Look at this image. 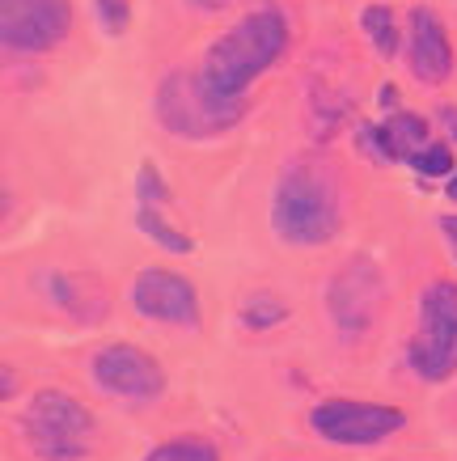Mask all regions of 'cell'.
I'll use <instances>...</instances> for the list:
<instances>
[{"label":"cell","mask_w":457,"mask_h":461,"mask_svg":"<svg viewBox=\"0 0 457 461\" xmlns=\"http://www.w3.org/2000/svg\"><path fill=\"white\" fill-rule=\"evenodd\" d=\"M94 9H97V22H102V30L106 34H123L127 30V0H94Z\"/></svg>","instance_id":"20"},{"label":"cell","mask_w":457,"mask_h":461,"mask_svg":"<svg viewBox=\"0 0 457 461\" xmlns=\"http://www.w3.org/2000/svg\"><path fill=\"white\" fill-rule=\"evenodd\" d=\"M69 0H0V39L9 56H39L69 39Z\"/></svg>","instance_id":"7"},{"label":"cell","mask_w":457,"mask_h":461,"mask_svg":"<svg viewBox=\"0 0 457 461\" xmlns=\"http://www.w3.org/2000/svg\"><path fill=\"white\" fill-rule=\"evenodd\" d=\"M377 98H381V106H394V98H398V89H394V85H386V89H381Z\"/></svg>","instance_id":"22"},{"label":"cell","mask_w":457,"mask_h":461,"mask_svg":"<svg viewBox=\"0 0 457 461\" xmlns=\"http://www.w3.org/2000/svg\"><path fill=\"white\" fill-rule=\"evenodd\" d=\"M381 293H386V284L377 276V267L369 258H356V263H347L339 276L331 280V318L339 326V335L356 339L364 335L377 318V305H381Z\"/></svg>","instance_id":"9"},{"label":"cell","mask_w":457,"mask_h":461,"mask_svg":"<svg viewBox=\"0 0 457 461\" xmlns=\"http://www.w3.org/2000/svg\"><path fill=\"white\" fill-rule=\"evenodd\" d=\"M132 305L136 313L166 326H199V296L195 284L166 271V267H144L132 284Z\"/></svg>","instance_id":"10"},{"label":"cell","mask_w":457,"mask_h":461,"mask_svg":"<svg viewBox=\"0 0 457 461\" xmlns=\"http://www.w3.org/2000/svg\"><path fill=\"white\" fill-rule=\"evenodd\" d=\"M242 114H246V102L212 94L199 68H174L157 85V119L169 136H182V140L224 136L233 123H242Z\"/></svg>","instance_id":"3"},{"label":"cell","mask_w":457,"mask_h":461,"mask_svg":"<svg viewBox=\"0 0 457 461\" xmlns=\"http://www.w3.org/2000/svg\"><path fill=\"white\" fill-rule=\"evenodd\" d=\"M136 224H140V233H149L161 250H169V254H191V238L182 233V229H174V224L161 216V208H144L140 203V212H136Z\"/></svg>","instance_id":"15"},{"label":"cell","mask_w":457,"mask_h":461,"mask_svg":"<svg viewBox=\"0 0 457 461\" xmlns=\"http://www.w3.org/2000/svg\"><path fill=\"white\" fill-rule=\"evenodd\" d=\"M361 30L369 34L377 56H394L398 51V22H394V9L389 5H369L361 14Z\"/></svg>","instance_id":"14"},{"label":"cell","mask_w":457,"mask_h":461,"mask_svg":"<svg viewBox=\"0 0 457 461\" xmlns=\"http://www.w3.org/2000/svg\"><path fill=\"white\" fill-rule=\"evenodd\" d=\"M89 373H94L97 390L111 393V398H123V402H152L166 390V373L161 364L152 360L149 351L132 348V343H106V348L94 351L89 360Z\"/></svg>","instance_id":"8"},{"label":"cell","mask_w":457,"mask_h":461,"mask_svg":"<svg viewBox=\"0 0 457 461\" xmlns=\"http://www.w3.org/2000/svg\"><path fill=\"white\" fill-rule=\"evenodd\" d=\"M411 169L424 174V178H449L453 174V149L449 144H424L416 157H411Z\"/></svg>","instance_id":"17"},{"label":"cell","mask_w":457,"mask_h":461,"mask_svg":"<svg viewBox=\"0 0 457 461\" xmlns=\"http://www.w3.org/2000/svg\"><path fill=\"white\" fill-rule=\"evenodd\" d=\"M444 191H449V199H453V203H457V169H453V174H449V186H444Z\"/></svg>","instance_id":"24"},{"label":"cell","mask_w":457,"mask_h":461,"mask_svg":"<svg viewBox=\"0 0 457 461\" xmlns=\"http://www.w3.org/2000/svg\"><path fill=\"white\" fill-rule=\"evenodd\" d=\"M284 51H288V22H284V14L254 9V14L237 17L233 26L204 51L199 77H204L212 94L242 98Z\"/></svg>","instance_id":"1"},{"label":"cell","mask_w":457,"mask_h":461,"mask_svg":"<svg viewBox=\"0 0 457 461\" xmlns=\"http://www.w3.org/2000/svg\"><path fill=\"white\" fill-rule=\"evenodd\" d=\"M42 293L51 296V305H59L64 313H72V318H81V321L102 318V296H89V284L72 280L69 271H47Z\"/></svg>","instance_id":"13"},{"label":"cell","mask_w":457,"mask_h":461,"mask_svg":"<svg viewBox=\"0 0 457 461\" xmlns=\"http://www.w3.org/2000/svg\"><path fill=\"white\" fill-rule=\"evenodd\" d=\"M22 440L39 461H85L94 453L97 423L72 393L42 390L22 415Z\"/></svg>","instance_id":"4"},{"label":"cell","mask_w":457,"mask_h":461,"mask_svg":"<svg viewBox=\"0 0 457 461\" xmlns=\"http://www.w3.org/2000/svg\"><path fill=\"white\" fill-rule=\"evenodd\" d=\"M364 136L377 144V153L386 157V161H411L424 144H432L428 140V123H424L419 114H407V111L389 114L377 131H364Z\"/></svg>","instance_id":"12"},{"label":"cell","mask_w":457,"mask_h":461,"mask_svg":"<svg viewBox=\"0 0 457 461\" xmlns=\"http://www.w3.org/2000/svg\"><path fill=\"white\" fill-rule=\"evenodd\" d=\"M441 123L453 131V127H457V111H449V106H444V111H441Z\"/></svg>","instance_id":"23"},{"label":"cell","mask_w":457,"mask_h":461,"mask_svg":"<svg viewBox=\"0 0 457 461\" xmlns=\"http://www.w3.org/2000/svg\"><path fill=\"white\" fill-rule=\"evenodd\" d=\"M407 64H411V77L424 85H444L453 77V42H449V30L432 9H411L407 17Z\"/></svg>","instance_id":"11"},{"label":"cell","mask_w":457,"mask_h":461,"mask_svg":"<svg viewBox=\"0 0 457 461\" xmlns=\"http://www.w3.org/2000/svg\"><path fill=\"white\" fill-rule=\"evenodd\" d=\"M407 364L424 381H444L457 373V284L436 280L419 296V330L407 348Z\"/></svg>","instance_id":"5"},{"label":"cell","mask_w":457,"mask_h":461,"mask_svg":"<svg viewBox=\"0 0 457 461\" xmlns=\"http://www.w3.org/2000/svg\"><path fill=\"white\" fill-rule=\"evenodd\" d=\"M191 9H199V14H216V9H224L229 0H187Z\"/></svg>","instance_id":"21"},{"label":"cell","mask_w":457,"mask_h":461,"mask_svg":"<svg viewBox=\"0 0 457 461\" xmlns=\"http://www.w3.org/2000/svg\"><path fill=\"white\" fill-rule=\"evenodd\" d=\"M271 229L288 246H326L343 229V195L331 169L318 161H292L276 178Z\"/></svg>","instance_id":"2"},{"label":"cell","mask_w":457,"mask_h":461,"mask_svg":"<svg viewBox=\"0 0 457 461\" xmlns=\"http://www.w3.org/2000/svg\"><path fill=\"white\" fill-rule=\"evenodd\" d=\"M407 423L398 406L386 402H352V398H326L309 411V428L343 448H364V445H381L386 436H394Z\"/></svg>","instance_id":"6"},{"label":"cell","mask_w":457,"mask_h":461,"mask_svg":"<svg viewBox=\"0 0 457 461\" xmlns=\"http://www.w3.org/2000/svg\"><path fill=\"white\" fill-rule=\"evenodd\" d=\"M136 195H140V203H144V208H161V203L169 199L166 182H161V174H157V166H152V161H144V166H140Z\"/></svg>","instance_id":"19"},{"label":"cell","mask_w":457,"mask_h":461,"mask_svg":"<svg viewBox=\"0 0 457 461\" xmlns=\"http://www.w3.org/2000/svg\"><path fill=\"white\" fill-rule=\"evenodd\" d=\"M144 461H221V453L204 436H174V440L152 448Z\"/></svg>","instance_id":"16"},{"label":"cell","mask_w":457,"mask_h":461,"mask_svg":"<svg viewBox=\"0 0 457 461\" xmlns=\"http://www.w3.org/2000/svg\"><path fill=\"white\" fill-rule=\"evenodd\" d=\"M288 318V305L279 301V296H267V293H259V296H250L246 301V309H242V321L246 326H276V321H284Z\"/></svg>","instance_id":"18"}]
</instances>
